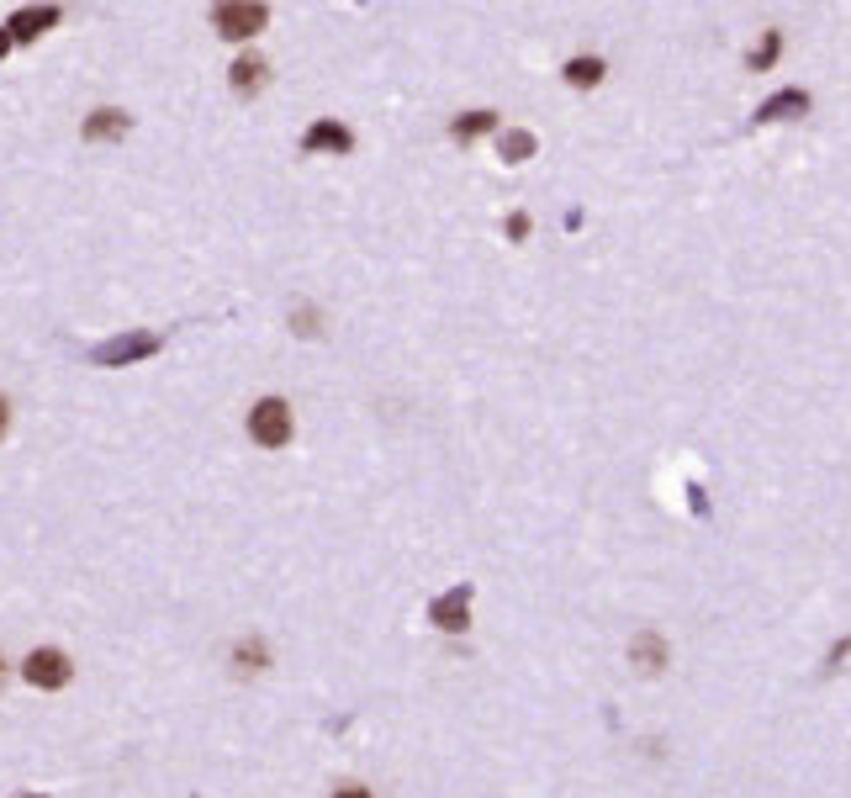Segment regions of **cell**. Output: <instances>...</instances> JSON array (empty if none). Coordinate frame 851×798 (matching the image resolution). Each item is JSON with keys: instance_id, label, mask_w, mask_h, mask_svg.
Returning a JSON list of instances; mask_svg holds the SVG:
<instances>
[{"instance_id": "obj_10", "label": "cell", "mask_w": 851, "mask_h": 798, "mask_svg": "<svg viewBox=\"0 0 851 798\" xmlns=\"http://www.w3.org/2000/svg\"><path fill=\"white\" fill-rule=\"evenodd\" d=\"M265 59H254V53H244V59H233V90L238 96H254L259 85H265Z\"/></svg>"}, {"instance_id": "obj_13", "label": "cell", "mask_w": 851, "mask_h": 798, "mask_svg": "<svg viewBox=\"0 0 851 798\" xmlns=\"http://www.w3.org/2000/svg\"><path fill=\"white\" fill-rule=\"evenodd\" d=\"M265 640H238L233 645V666H238V672H265Z\"/></svg>"}, {"instance_id": "obj_6", "label": "cell", "mask_w": 851, "mask_h": 798, "mask_svg": "<svg viewBox=\"0 0 851 798\" xmlns=\"http://www.w3.org/2000/svg\"><path fill=\"white\" fill-rule=\"evenodd\" d=\"M429 619H434L439 629H466V624H471V587L444 592V598L429 608Z\"/></svg>"}, {"instance_id": "obj_19", "label": "cell", "mask_w": 851, "mask_h": 798, "mask_svg": "<svg viewBox=\"0 0 851 798\" xmlns=\"http://www.w3.org/2000/svg\"><path fill=\"white\" fill-rule=\"evenodd\" d=\"M0 53H11V32L6 27H0Z\"/></svg>"}, {"instance_id": "obj_5", "label": "cell", "mask_w": 851, "mask_h": 798, "mask_svg": "<svg viewBox=\"0 0 851 798\" xmlns=\"http://www.w3.org/2000/svg\"><path fill=\"white\" fill-rule=\"evenodd\" d=\"M154 349H159L154 333H127V339L101 344V349H96V360H101V365H133V360H148Z\"/></svg>"}, {"instance_id": "obj_11", "label": "cell", "mask_w": 851, "mask_h": 798, "mask_svg": "<svg viewBox=\"0 0 851 798\" xmlns=\"http://www.w3.org/2000/svg\"><path fill=\"white\" fill-rule=\"evenodd\" d=\"M804 111H809V96H804V90H783V96H772L762 111H756V117H762V122H777V117H804Z\"/></svg>"}, {"instance_id": "obj_7", "label": "cell", "mask_w": 851, "mask_h": 798, "mask_svg": "<svg viewBox=\"0 0 851 798\" xmlns=\"http://www.w3.org/2000/svg\"><path fill=\"white\" fill-rule=\"evenodd\" d=\"M127 127H133V117H127V111L101 106V111H90L85 138H90V143H111V138H127Z\"/></svg>"}, {"instance_id": "obj_12", "label": "cell", "mask_w": 851, "mask_h": 798, "mask_svg": "<svg viewBox=\"0 0 851 798\" xmlns=\"http://www.w3.org/2000/svg\"><path fill=\"white\" fill-rule=\"evenodd\" d=\"M492 127H497V117H492V111H466V117H455V127H450V133H455L460 143H471V138H481V133H492Z\"/></svg>"}, {"instance_id": "obj_17", "label": "cell", "mask_w": 851, "mask_h": 798, "mask_svg": "<svg viewBox=\"0 0 851 798\" xmlns=\"http://www.w3.org/2000/svg\"><path fill=\"white\" fill-rule=\"evenodd\" d=\"M6 429H11V402L0 397V439H6Z\"/></svg>"}, {"instance_id": "obj_3", "label": "cell", "mask_w": 851, "mask_h": 798, "mask_svg": "<svg viewBox=\"0 0 851 798\" xmlns=\"http://www.w3.org/2000/svg\"><path fill=\"white\" fill-rule=\"evenodd\" d=\"M302 148L307 154H349V148H355V133H349L344 122H333V117H318L302 133Z\"/></svg>"}, {"instance_id": "obj_21", "label": "cell", "mask_w": 851, "mask_h": 798, "mask_svg": "<svg viewBox=\"0 0 851 798\" xmlns=\"http://www.w3.org/2000/svg\"><path fill=\"white\" fill-rule=\"evenodd\" d=\"M22 798H32V793H22Z\"/></svg>"}, {"instance_id": "obj_8", "label": "cell", "mask_w": 851, "mask_h": 798, "mask_svg": "<svg viewBox=\"0 0 851 798\" xmlns=\"http://www.w3.org/2000/svg\"><path fill=\"white\" fill-rule=\"evenodd\" d=\"M629 661H640V672H661L666 666V640L656 629H640L635 640H629Z\"/></svg>"}, {"instance_id": "obj_9", "label": "cell", "mask_w": 851, "mask_h": 798, "mask_svg": "<svg viewBox=\"0 0 851 798\" xmlns=\"http://www.w3.org/2000/svg\"><path fill=\"white\" fill-rule=\"evenodd\" d=\"M53 22H59V11H53V6H43V11H16L11 22H6V32H11V43H32V37L43 32V27H53Z\"/></svg>"}, {"instance_id": "obj_16", "label": "cell", "mask_w": 851, "mask_h": 798, "mask_svg": "<svg viewBox=\"0 0 851 798\" xmlns=\"http://www.w3.org/2000/svg\"><path fill=\"white\" fill-rule=\"evenodd\" d=\"M777 48H783V32H767V43L751 53V69H767V64L777 59Z\"/></svg>"}, {"instance_id": "obj_4", "label": "cell", "mask_w": 851, "mask_h": 798, "mask_svg": "<svg viewBox=\"0 0 851 798\" xmlns=\"http://www.w3.org/2000/svg\"><path fill=\"white\" fill-rule=\"evenodd\" d=\"M22 672H27L32 688H64V682H69V656H64V651H53V645H43V651H32V656H27Z\"/></svg>"}, {"instance_id": "obj_1", "label": "cell", "mask_w": 851, "mask_h": 798, "mask_svg": "<svg viewBox=\"0 0 851 798\" xmlns=\"http://www.w3.org/2000/svg\"><path fill=\"white\" fill-rule=\"evenodd\" d=\"M249 439L265 444V450H281V444H291V407L281 397H265L249 407Z\"/></svg>"}, {"instance_id": "obj_18", "label": "cell", "mask_w": 851, "mask_h": 798, "mask_svg": "<svg viewBox=\"0 0 851 798\" xmlns=\"http://www.w3.org/2000/svg\"><path fill=\"white\" fill-rule=\"evenodd\" d=\"M333 798H370V793H365L360 783H349V788H339V793H333Z\"/></svg>"}, {"instance_id": "obj_14", "label": "cell", "mask_w": 851, "mask_h": 798, "mask_svg": "<svg viewBox=\"0 0 851 798\" xmlns=\"http://www.w3.org/2000/svg\"><path fill=\"white\" fill-rule=\"evenodd\" d=\"M598 80H603V59H571V64H566V85L592 90Z\"/></svg>"}, {"instance_id": "obj_15", "label": "cell", "mask_w": 851, "mask_h": 798, "mask_svg": "<svg viewBox=\"0 0 851 798\" xmlns=\"http://www.w3.org/2000/svg\"><path fill=\"white\" fill-rule=\"evenodd\" d=\"M529 154H534V138H529V133H508V138H503V159H508V164H524Z\"/></svg>"}, {"instance_id": "obj_2", "label": "cell", "mask_w": 851, "mask_h": 798, "mask_svg": "<svg viewBox=\"0 0 851 798\" xmlns=\"http://www.w3.org/2000/svg\"><path fill=\"white\" fill-rule=\"evenodd\" d=\"M265 6H217L212 11V32L228 37V43H244V37H254L259 27H265Z\"/></svg>"}, {"instance_id": "obj_20", "label": "cell", "mask_w": 851, "mask_h": 798, "mask_svg": "<svg viewBox=\"0 0 851 798\" xmlns=\"http://www.w3.org/2000/svg\"><path fill=\"white\" fill-rule=\"evenodd\" d=\"M0 682H6V661H0Z\"/></svg>"}]
</instances>
